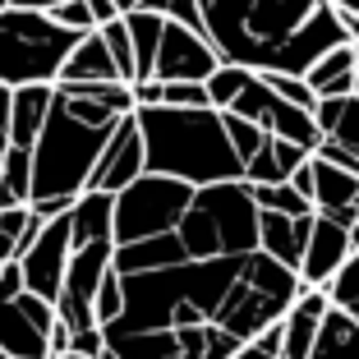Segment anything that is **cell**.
<instances>
[{
    "label": "cell",
    "mask_w": 359,
    "mask_h": 359,
    "mask_svg": "<svg viewBox=\"0 0 359 359\" xmlns=\"http://www.w3.org/2000/svg\"><path fill=\"white\" fill-rule=\"evenodd\" d=\"M88 79H120L116 60H111V51H106V42H102V32H97V28L79 32V42L69 46V55H65L55 83H88ZM120 83H125V79H120Z\"/></svg>",
    "instance_id": "cell-18"
},
{
    "label": "cell",
    "mask_w": 359,
    "mask_h": 359,
    "mask_svg": "<svg viewBox=\"0 0 359 359\" xmlns=\"http://www.w3.org/2000/svg\"><path fill=\"white\" fill-rule=\"evenodd\" d=\"M226 359H272V355H263V350H258L254 341H244V346L235 350V355H226Z\"/></svg>",
    "instance_id": "cell-39"
},
{
    "label": "cell",
    "mask_w": 359,
    "mask_h": 359,
    "mask_svg": "<svg viewBox=\"0 0 359 359\" xmlns=\"http://www.w3.org/2000/svg\"><path fill=\"white\" fill-rule=\"evenodd\" d=\"M138 5H143V0H116V10H120V14H129V10H138Z\"/></svg>",
    "instance_id": "cell-43"
},
{
    "label": "cell",
    "mask_w": 359,
    "mask_h": 359,
    "mask_svg": "<svg viewBox=\"0 0 359 359\" xmlns=\"http://www.w3.org/2000/svg\"><path fill=\"white\" fill-rule=\"evenodd\" d=\"M267 79V88H272V93H281L285 102H295V106H304V111H313V88L304 83V74H263Z\"/></svg>",
    "instance_id": "cell-32"
},
{
    "label": "cell",
    "mask_w": 359,
    "mask_h": 359,
    "mask_svg": "<svg viewBox=\"0 0 359 359\" xmlns=\"http://www.w3.org/2000/svg\"><path fill=\"white\" fill-rule=\"evenodd\" d=\"M309 226H313V212H304V217H285V212L258 208V249L272 254L276 263L295 267L299 249H304V240H309Z\"/></svg>",
    "instance_id": "cell-16"
},
{
    "label": "cell",
    "mask_w": 359,
    "mask_h": 359,
    "mask_svg": "<svg viewBox=\"0 0 359 359\" xmlns=\"http://www.w3.org/2000/svg\"><path fill=\"white\" fill-rule=\"evenodd\" d=\"M51 323H55V304L32 295V290L0 299V350L10 359H51V350H46Z\"/></svg>",
    "instance_id": "cell-11"
},
{
    "label": "cell",
    "mask_w": 359,
    "mask_h": 359,
    "mask_svg": "<svg viewBox=\"0 0 359 359\" xmlns=\"http://www.w3.org/2000/svg\"><path fill=\"white\" fill-rule=\"evenodd\" d=\"M134 111V93L120 79H88V83H51L42 129L32 143V198H74L83 194L88 170L120 116Z\"/></svg>",
    "instance_id": "cell-3"
},
{
    "label": "cell",
    "mask_w": 359,
    "mask_h": 359,
    "mask_svg": "<svg viewBox=\"0 0 359 359\" xmlns=\"http://www.w3.org/2000/svg\"><path fill=\"white\" fill-rule=\"evenodd\" d=\"M304 83L313 88V97H346V93H355V46L350 42L327 46V51L304 69Z\"/></svg>",
    "instance_id": "cell-19"
},
{
    "label": "cell",
    "mask_w": 359,
    "mask_h": 359,
    "mask_svg": "<svg viewBox=\"0 0 359 359\" xmlns=\"http://www.w3.org/2000/svg\"><path fill=\"white\" fill-rule=\"evenodd\" d=\"M111 240H93V244H79L69 249V263H65V276H60V290H55V318H60L65 327H88L97 323L93 318V295H97V281L102 272L111 267Z\"/></svg>",
    "instance_id": "cell-9"
},
{
    "label": "cell",
    "mask_w": 359,
    "mask_h": 359,
    "mask_svg": "<svg viewBox=\"0 0 359 359\" xmlns=\"http://www.w3.org/2000/svg\"><path fill=\"white\" fill-rule=\"evenodd\" d=\"M23 290V272H19V263H0V299H14Z\"/></svg>",
    "instance_id": "cell-35"
},
{
    "label": "cell",
    "mask_w": 359,
    "mask_h": 359,
    "mask_svg": "<svg viewBox=\"0 0 359 359\" xmlns=\"http://www.w3.org/2000/svg\"><path fill=\"white\" fill-rule=\"evenodd\" d=\"M0 359H10V355H5V350H0Z\"/></svg>",
    "instance_id": "cell-46"
},
{
    "label": "cell",
    "mask_w": 359,
    "mask_h": 359,
    "mask_svg": "<svg viewBox=\"0 0 359 359\" xmlns=\"http://www.w3.org/2000/svg\"><path fill=\"white\" fill-rule=\"evenodd\" d=\"M125 309L106 323L102 359H226L299 295L295 267L263 249L184 258L120 276Z\"/></svg>",
    "instance_id": "cell-1"
},
{
    "label": "cell",
    "mask_w": 359,
    "mask_h": 359,
    "mask_svg": "<svg viewBox=\"0 0 359 359\" xmlns=\"http://www.w3.org/2000/svg\"><path fill=\"white\" fill-rule=\"evenodd\" d=\"M10 5H19V10H55L60 0H10Z\"/></svg>",
    "instance_id": "cell-40"
},
{
    "label": "cell",
    "mask_w": 359,
    "mask_h": 359,
    "mask_svg": "<svg viewBox=\"0 0 359 359\" xmlns=\"http://www.w3.org/2000/svg\"><path fill=\"white\" fill-rule=\"evenodd\" d=\"M129 28V46H134V79H152V55H157V42H161V14L152 10H129L120 14Z\"/></svg>",
    "instance_id": "cell-24"
},
{
    "label": "cell",
    "mask_w": 359,
    "mask_h": 359,
    "mask_svg": "<svg viewBox=\"0 0 359 359\" xmlns=\"http://www.w3.org/2000/svg\"><path fill=\"white\" fill-rule=\"evenodd\" d=\"M5 143H10V88L0 83V161H5Z\"/></svg>",
    "instance_id": "cell-36"
},
{
    "label": "cell",
    "mask_w": 359,
    "mask_h": 359,
    "mask_svg": "<svg viewBox=\"0 0 359 359\" xmlns=\"http://www.w3.org/2000/svg\"><path fill=\"white\" fill-rule=\"evenodd\" d=\"M138 10H152L161 19H175V23H189V28L203 32V19H198V0H143Z\"/></svg>",
    "instance_id": "cell-33"
},
{
    "label": "cell",
    "mask_w": 359,
    "mask_h": 359,
    "mask_svg": "<svg viewBox=\"0 0 359 359\" xmlns=\"http://www.w3.org/2000/svg\"><path fill=\"white\" fill-rule=\"evenodd\" d=\"M309 359H359V318H350L346 309L327 304Z\"/></svg>",
    "instance_id": "cell-22"
},
{
    "label": "cell",
    "mask_w": 359,
    "mask_h": 359,
    "mask_svg": "<svg viewBox=\"0 0 359 359\" xmlns=\"http://www.w3.org/2000/svg\"><path fill=\"white\" fill-rule=\"evenodd\" d=\"M327 222H337V226H346L350 231V222H355V203H341V208H318Z\"/></svg>",
    "instance_id": "cell-38"
},
{
    "label": "cell",
    "mask_w": 359,
    "mask_h": 359,
    "mask_svg": "<svg viewBox=\"0 0 359 359\" xmlns=\"http://www.w3.org/2000/svg\"><path fill=\"white\" fill-rule=\"evenodd\" d=\"M111 198L116 194H102V189L74 194V203H69V240H74V249L93 240H111Z\"/></svg>",
    "instance_id": "cell-20"
},
{
    "label": "cell",
    "mask_w": 359,
    "mask_h": 359,
    "mask_svg": "<svg viewBox=\"0 0 359 359\" xmlns=\"http://www.w3.org/2000/svg\"><path fill=\"white\" fill-rule=\"evenodd\" d=\"M309 170H313V212L318 208H341V203H355L359 194V175L346 166H337V161H323L309 152Z\"/></svg>",
    "instance_id": "cell-23"
},
{
    "label": "cell",
    "mask_w": 359,
    "mask_h": 359,
    "mask_svg": "<svg viewBox=\"0 0 359 359\" xmlns=\"http://www.w3.org/2000/svg\"><path fill=\"white\" fill-rule=\"evenodd\" d=\"M337 10H346V14H359V0H332Z\"/></svg>",
    "instance_id": "cell-41"
},
{
    "label": "cell",
    "mask_w": 359,
    "mask_h": 359,
    "mask_svg": "<svg viewBox=\"0 0 359 359\" xmlns=\"http://www.w3.org/2000/svg\"><path fill=\"white\" fill-rule=\"evenodd\" d=\"M217 60L254 74H304L318 55L350 42L332 0H198Z\"/></svg>",
    "instance_id": "cell-2"
},
{
    "label": "cell",
    "mask_w": 359,
    "mask_h": 359,
    "mask_svg": "<svg viewBox=\"0 0 359 359\" xmlns=\"http://www.w3.org/2000/svg\"><path fill=\"white\" fill-rule=\"evenodd\" d=\"M226 111L254 120L258 129H267V134H276V138H290V143H299V148H309V152H313L318 138H323V129L313 125V111H304V106L285 102L281 93H272L263 74L244 79V88L235 93V102L226 106Z\"/></svg>",
    "instance_id": "cell-8"
},
{
    "label": "cell",
    "mask_w": 359,
    "mask_h": 359,
    "mask_svg": "<svg viewBox=\"0 0 359 359\" xmlns=\"http://www.w3.org/2000/svg\"><path fill=\"white\" fill-rule=\"evenodd\" d=\"M134 125L143 138V170L175 175L184 184L240 180L244 161L235 157L217 106H134Z\"/></svg>",
    "instance_id": "cell-4"
},
{
    "label": "cell",
    "mask_w": 359,
    "mask_h": 359,
    "mask_svg": "<svg viewBox=\"0 0 359 359\" xmlns=\"http://www.w3.org/2000/svg\"><path fill=\"white\" fill-rule=\"evenodd\" d=\"M69 249H74V240H69V208H65L55 217H46L42 231L28 240V249L14 258L23 272V290H32V295H42V299H55L65 263H69Z\"/></svg>",
    "instance_id": "cell-10"
},
{
    "label": "cell",
    "mask_w": 359,
    "mask_h": 359,
    "mask_svg": "<svg viewBox=\"0 0 359 359\" xmlns=\"http://www.w3.org/2000/svg\"><path fill=\"white\" fill-rule=\"evenodd\" d=\"M189 198H194V184H184L175 175H157V170H138L111 198V240L129 244V240L175 231L180 212L189 208Z\"/></svg>",
    "instance_id": "cell-7"
},
{
    "label": "cell",
    "mask_w": 359,
    "mask_h": 359,
    "mask_svg": "<svg viewBox=\"0 0 359 359\" xmlns=\"http://www.w3.org/2000/svg\"><path fill=\"white\" fill-rule=\"evenodd\" d=\"M88 10H93V23H97V28H102V23H111V19H116V0H88Z\"/></svg>",
    "instance_id": "cell-37"
},
{
    "label": "cell",
    "mask_w": 359,
    "mask_h": 359,
    "mask_svg": "<svg viewBox=\"0 0 359 359\" xmlns=\"http://www.w3.org/2000/svg\"><path fill=\"white\" fill-rule=\"evenodd\" d=\"M138 170H143V138H138L134 111H129V116L116 120V129H111V138H106V148L97 152V161H93V170H88L83 189L116 194V189H125Z\"/></svg>",
    "instance_id": "cell-13"
},
{
    "label": "cell",
    "mask_w": 359,
    "mask_h": 359,
    "mask_svg": "<svg viewBox=\"0 0 359 359\" xmlns=\"http://www.w3.org/2000/svg\"><path fill=\"white\" fill-rule=\"evenodd\" d=\"M51 359H97V355H79V350H60V355H51Z\"/></svg>",
    "instance_id": "cell-44"
},
{
    "label": "cell",
    "mask_w": 359,
    "mask_h": 359,
    "mask_svg": "<svg viewBox=\"0 0 359 359\" xmlns=\"http://www.w3.org/2000/svg\"><path fill=\"white\" fill-rule=\"evenodd\" d=\"M217 65L222 60H217L212 42L198 28L175 23V19L161 23V42H157V55H152V79H161V83H170V79H198L203 83Z\"/></svg>",
    "instance_id": "cell-12"
},
{
    "label": "cell",
    "mask_w": 359,
    "mask_h": 359,
    "mask_svg": "<svg viewBox=\"0 0 359 359\" xmlns=\"http://www.w3.org/2000/svg\"><path fill=\"white\" fill-rule=\"evenodd\" d=\"M249 194H254V203L267 208V212H285V217H304V212H313V203H309L304 194L290 189V180H276V184H249Z\"/></svg>",
    "instance_id": "cell-25"
},
{
    "label": "cell",
    "mask_w": 359,
    "mask_h": 359,
    "mask_svg": "<svg viewBox=\"0 0 359 359\" xmlns=\"http://www.w3.org/2000/svg\"><path fill=\"white\" fill-rule=\"evenodd\" d=\"M350 244L359 249V208H355V222H350Z\"/></svg>",
    "instance_id": "cell-42"
},
{
    "label": "cell",
    "mask_w": 359,
    "mask_h": 359,
    "mask_svg": "<svg viewBox=\"0 0 359 359\" xmlns=\"http://www.w3.org/2000/svg\"><path fill=\"white\" fill-rule=\"evenodd\" d=\"M79 42L74 28L55 23L46 10H0V83L23 88V83H55L69 46Z\"/></svg>",
    "instance_id": "cell-6"
},
{
    "label": "cell",
    "mask_w": 359,
    "mask_h": 359,
    "mask_svg": "<svg viewBox=\"0 0 359 359\" xmlns=\"http://www.w3.org/2000/svg\"><path fill=\"white\" fill-rule=\"evenodd\" d=\"M161 102L166 106H212L208 88L198 79H170V83H161Z\"/></svg>",
    "instance_id": "cell-31"
},
{
    "label": "cell",
    "mask_w": 359,
    "mask_h": 359,
    "mask_svg": "<svg viewBox=\"0 0 359 359\" xmlns=\"http://www.w3.org/2000/svg\"><path fill=\"white\" fill-rule=\"evenodd\" d=\"M102 42H106V51H111V60H116V74L125 79V83H134V46H129V28H125V19H111V23H102Z\"/></svg>",
    "instance_id": "cell-27"
},
{
    "label": "cell",
    "mask_w": 359,
    "mask_h": 359,
    "mask_svg": "<svg viewBox=\"0 0 359 359\" xmlns=\"http://www.w3.org/2000/svg\"><path fill=\"white\" fill-rule=\"evenodd\" d=\"M350 231L337 222H327L323 212H313V226H309V240L299 249V263H295V276L304 285H327L337 276V267L350 258Z\"/></svg>",
    "instance_id": "cell-14"
},
{
    "label": "cell",
    "mask_w": 359,
    "mask_h": 359,
    "mask_svg": "<svg viewBox=\"0 0 359 359\" xmlns=\"http://www.w3.org/2000/svg\"><path fill=\"white\" fill-rule=\"evenodd\" d=\"M28 217H32L28 203H10V208H0V263H10V258L19 254V240H23Z\"/></svg>",
    "instance_id": "cell-30"
},
{
    "label": "cell",
    "mask_w": 359,
    "mask_h": 359,
    "mask_svg": "<svg viewBox=\"0 0 359 359\" xmlns=\"http://www.w3.org/2000/svg\"><path fill=\"white\" fill-rule=\"evenodd\" d=\"M222 125H226V138H231V148H235L240 161H249L258 148H263V138H267V129H258L254 120L235 116V111H222Z\"/></svg>",
    "instance_id": "cell-28"
},
{
    "label": "cell",
    "mask_w": 359,
    "mask_h": 359,
    "mask_svg": "<svg viewBox=\"0 0 359 359\" xmlns=\"http://www.w3.org/2000/svg\"><path fill=\"white\" fill-rule=\"evenodd\" d=\"M170 263H184V244L175 240V231H161V235H148V240H129L111 249V267L120 276L152 272V267H170Z\"/></svg>",
    "instance_id": "cell-17"
},
{
    "label": "cell",
    "mask_w": 359,
    "mask_h": 359,
    "mask_svg": "<svg viewBox=\"0 0 359 359\" xmlns=\"http://www.w3.org/2000/svg\"><path fill=\"white\" fill-rule=\"evenodd\" d=\"M313 125L323 129V138L341 143L359 157V97L346 93V97H318L313 102Z\"/></svg>",
    "instance_id": "cell-21"
},
{
    "label": "cell",
    "mask_w": 359,
    "mask_h": 359,
    "mask_svg": "<svg viewBox=\"0 0 359 359\" xmlns=\"http://www.w3.org/2000/svg\"><path fill=\"white\" fill-rule=\"evenodd\" d=\"M120 309H125V285H120V272H116V267H106L102 281H97V295H93V318L106 327Z\"/></svg>",
    "instance_id": "cell-29"
},
{
    "label": "cell",
    "mask_w": 359,
    "mask_h": 359,
    "mask_svg": "<svg viewBox=\"0 0 359 359\" xmlns=\"http://www.w3.org/2000/svg\"><path fill=\"white\" fill-rule=\"evenodd\" d=\"M327 304L332 299H327L323 285H299V295L290 299V309L281 313V359H309Z\"/></svg>",
    "instance_id": "cell-15"
},
{
    "label": "cell",
    "mask_w": 359,
    "mask_h": 359,
    "mask_svg": "<svg viewBox=\"0 0 359 359\" xmlns=\"http://www.w3.org/2000/svg\"><path fill=\"white\" fill-rule=\"evenodd\" d=\"M55 23H65V28H74V32H88V28H97L93 23V10H88V0H60L55 10H46Z\"/></svg>",
    "instance_id": "cell-34"
},
{
    "label": "cell",
    "mask_w": 359,
    "mask_h": 359,
    "mask_svg": "<svg viewBox=\"0 0 359 359\" xmlns=\"http://www.w3.org/2000/svg\"><path fill=\"white\" fill-rule=\"evenodd\" d=\"M175 240L184 258H222L258 249V203L244 180H212L194 184L189 208L180 212Z\"/></svg>",
    "instance_id": "cell-5"
},
{
    "label": "cell",
    "mask_w": 359,
    "mask_h": 359,
    "mask_svg": "<svg viewBox=\"0 0 359 359\" xmlns=\"http://www.w3.org/2000/svg\"><path fill=\"white\" fill-rule=\"evenodd\" d=\"M323 290H327V299L337 309H346L350 318H359V249H350V258L337 267V276H332Z\"/></svg>",
    "instance_id": "cell-26"
},
{
    "label": "cell",
    "mask_w": 359,
    "mask_h": 359,
    "mask_svg": "<svg viewBox=\"0 0 359 359\" xmlns=\"http://www.w3.org/2000/svg\"><path fill=\"white\" fill-rule=\"evenodd\" d=\"M350 46H355V97H359V37H355Z\"/></svg>",
    "instance_id": "cell-45"
},
{
    "label": "cell",
    "mask_w": 359,
    "mask_h": 359,
    "mask_svg": "<svg viewBox=\"0 0 359 359\" xmlns=\"http://www.w3.org/2000/svg\"><path fill=\"white\" fill-rule=\"evenodd\" d=\"M355 208H359V194H355Z\"/></svg>",
    "instance_id": "cell-47"
}]
</instances>
